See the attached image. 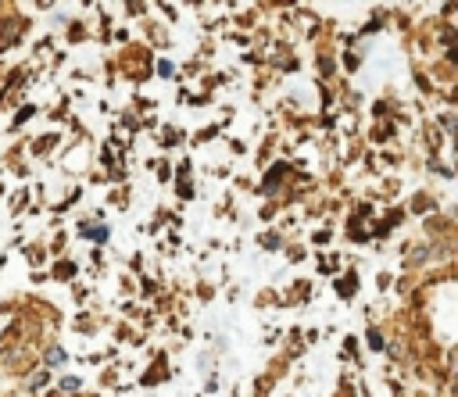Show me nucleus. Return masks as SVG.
<instances>
[{
    "mask_svg": "<svg viewBox=\"0 0 458 397\" xmlns=\"http://www.w3.org/2000/svg\"><path fill=\"white\" fill-rule=\"evenodd\" d=\"M283 172H286V165H276L272 172L265 176V194H272V190H276V183H279V176H283Z\"/></svg>",
    "mask_w": 458,
    "mask_h": 397,
    "instance_id": "obj_1",
    "label": "nucleus"
}]
</instances>
